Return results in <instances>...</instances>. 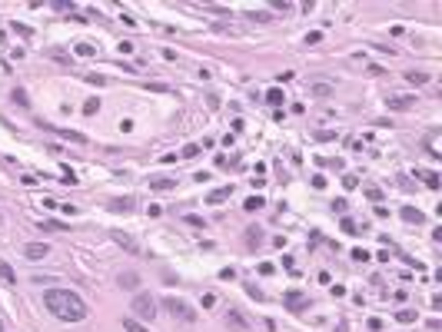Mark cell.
Listing matches in <instances>:
<instances>
[{
	"instance_id": "1",
	"label": "cell",
	"mask_w": 442,
	"mask_h": 332,
	"mask_svg": "<svg viewBox=\"0 0 442 332\" xmlns=\"http://www.w3.org/2000/svg\"><path fill=\"white\" fill-rule=\"evenodd\" d=\"M43 306L53 312L60 322H83L87 319V302L70 289H47L43 293Z\"/></svg>"
},
{
	"instance_id": "19",
	"label": "cell",
	"mask_w": 442,
	"mask_h": 332,
	"mask_svg": "<svg viewBox=\"0 0 442 332\" xmlns=\"http://www.w3.org/2000/svg\"><path fill=\"white\" fill-rule=\"evenodd\" d=\"M263 206H266L263 196H249L246 203H243V209H246V213H256V209H263Z\"/></svg>"
},
{
	"instance_id": "27",
	"label": "cell",
	"mask_w": 442,
	"mask_h": 332,
	"mask_svg": "<svg viewBox=\"0 0 442 332\" xmlns=\"http://www.w3.org/2000/svg\"><path fill=\"white\" fill-rule=\"evenodd\" d=\"M343 233H346V236H359V233H356V223L349 219V216L343 219Z\"/></svg>"
},
{
	"instance_id": "10",
	"label": "cell",
	"mask_w": 442,
	"mask_h": 332,
	"mask_svg": "<svg viewBox=\"0 0 442 332\" xmlns=\"http://www.w3.org/2000/svg\"><path fill=\"white\" fill-rule=\"evenodd\" d=\"M113 243H120L123 249H127V253H140V246L133 243V239H130L127 233H113Z\"/></svg>"
},
{
	"instance_id": "11",
	"label": "cell",
	"mask_w": 442,
	"mask_h": 332,
	"mask_svg": "<svg viewBox=\"0 0 442 332\" xmlns=\"http://www.w3.org/2000/svg\"><path fill=\"white\" fill-rule=\"evenodd\" d=\"M133 209V199L123 196V199H110V213H130Z\"/></svg>"
},
{
	"instance_id": "20",
	"label": "cell",
	"mask_w": 442,
	"mask_h": 332,
	"mask_svg": "<svg viewBox=\"0 0 442 332\" xmlns=\"http://www.w3.org/2000/svg\"><path fill=\"white\" fill-rule=\"evenodd\" d=\"M283 100H286V96H283L280 87H273L269 93H266V103H269V106H283Z\"/></svg>"
},
{
	"instance_id": "31",
	"label": "cell",
	"mask_w": 442,
	"mask_h": 332,
	"mask_svg": "<svg viewBox=\"0 0 442 332\" xmlns=\"http://www.w3.org/2000/svg\"><path fill=\"white\" fill-rule=\"evenodd\" d=\"M77 53H80V57H93V53H97V50L90 47V43H77Z\"/></svg>"
},
{
	"instance_id": "4",
	"label": "cell",
	"mask_w": 442,
	"mask_h": 332,
	"mask_svg": "<svg viewBox=\"0 0 442 332\" xmlns=\"http://www.w3.org/2000/svg\"><path fill=\"white\" fill-rule=\"evenodd\" d=\"M283 306L290 309V312H303V309L309 306V296H303L299 289H290V293L283 296Z\"/></svg>"
},
{
	"instance_id": "8",
	"label": "cell",
	"mask_w": 442,
	"mask_h": 332,
	"mask_svg": "<svg viewBox=\"0 0 442 332\" xmlns=\"http://www.w3.org/2000/svg\"><path fill=\"white\" fill-rule=\"evenodd\" d=\"M230 196H233V186H219V190H213V193L206 196V203H209V206H216V203H226Z\"/></svg>"
},
{
	"instance_id": "35",
	"label": "cell",
	"mask_w": 442,
	"mask_h": 332,
	"mask_svg": "<svg viewBox=\"0 0 442 332\" xmlns=\"http://www.w3.org/2000/svg\"><path fill=\"white\" fill-rule=\"evenodd\" d=\"M319 40H322V33H319V30H313L309 37H306V43H319Z\"/></svg>"
},
{
	"instance_id": "18",
	"label": "cell",
	"mask_w": 442,
	"mask_h": 332,
	"mask_svg": "<svg viewBox=\"0 0 442 332\" xmlns=\"http://www.w3.org/2000/svg\"><path fill=\"white\" fill-rule=\"evenodd\" d=\"M419 176H422V183H426L429 190H439V173H432V170H422Z\"/></svg>"
},
{
	"instance_id": "37",
	"label": "cell",
	"mask_w": 442,
	"mask_h": 332,
	"mask_svg": "<svg viewBox=\"0 0 442 332\" xmlns=\"http://www.w3.org/2000/svg\"><path fill=\"white\" fill-rule=\"evenodd\" d=\"M0 219H4V216H0Z\"/></svg>"
},
{
	"instance_id": "32",
	"label": "cell",
	"mask_w": 442,
	"mask_h": 332,
	"mask_svg": "<svg viewBox=\"0 0 442 332\" xmlns=\"http://www.w3.org/2000/svg\"><path fill=\"white\" fill-rule=\"evenodd\" d=\"M366 196H369L372 203H379V199H382V193H379V186H366Z\"/></svg>"
},
{
	"instance_id": "29",
	"label": "cell",
	"mask_w": 442,
	"mask_h": 332,
	"mask_svg": "<svg viewBox=\"0 0 442 332\" xmlns=\"http://www.w3.org/2000/svg\"><path fill=\"white\" fill-rule=\"evenodd\" d=\"M117 50H120V53H133L137 43H133V40H120V47H117Z\"/></svg>"
},
{
	"instance_id": "24",
	"label": "cell",
	"mask_w": 442,
	"mask_h": 332,
	"mask_svg": "<svg viewBox=\"0 0 442 332\" xmlns=\"http://www.w3.org/2000/svg\"><path fill=\"white\" fill-rule=\"evenodd\" d=\"M396 319H399V322H416V312H412V309H399Z\"/></svg>"
},
{
	"instance_id": "17",
	"label": "cell",
	"mask_w": 442,
	"mask_h": 332,
	"mask_svg": "<svg viewBox=\"0 0 442 332\" xmlns=\"http://www.w3.org/2000/svg\"><path fill=\"white\" fill-rule=\"evenodd\" d=\"M120 286H123V289H137L140 276H137V272H120Z\"/></svg>"
},
{
	"instance_id": "36",
	"label": "cell",
	"mask_w": 442,
	"mask_h": 332,
	"mask_svg": "<svg viewBox=\"0 0 442 332\" xmlns=\"http://www.w3.org/2000/svg\"><path fill=\"white\" fill-rule=\"evenodd\" d=\"M336 332H349V322H346V319H343V322L336 325Z\"/></svg>"
},
{
	"instance_id": "3",
	"label": "cell",
	"mask_w": 442,
	"mask_h": 332,
	"mask_svg": "<svg viewBox=\"0 0 442 332\" xmlns=\"http://www.w3.org/2000/svg\"><path fill=\"white\" fill-rule=\"evenodd\" d=\"M130 312H137L140 319H153V316H156V302H153V296L137 293V296H133V302H130Z\"/></svg>"
},
{
	"instance_id": "6",
	"label": "cell",
	"mask_w": 442,
	"mask_h": 332,
	"mask_svg": "<svg viewBox=\"0 0 442 332\" xmlns=\"http://www.w3.org/2000/svg\"><path fill=\"white\" fill-rule=\"evenodd\" d=\"M47 253H50L47 243H27L24 246V256H27V259H47Z\"/></svg>"
},
{
	"instance_id": "9",
	"label": "cell",
	"mask_w": 442,
	"mask_h": 332,
	"mask_svg": "<svg viewBox=\"0 0 442 332\" xmlns=\"http://www.w3.org/2000/svg\"><path fill=\"white\" fill-rule=\"evenodd\" d=\"M246 246L249 249H259V246H263V230H259V226H249L246 230Z\"/></svg>"
},
{
	"instance_id": "21",
	"label": "cell",
	"mask_w": 442,
	"mask_h": 332,
	"mask_svg": "<svg viewBox=\"0 0 442 332\" xmlns=\"http://www.w3.org/2000/svg\"><path fill=\"white\" fill-rule=\"evenodd\" d=\"M200 150H203V146H196V143H186L183 150H180V156H183V159H193V156H200Z\"/></svg>"
},
{
	"instance_id": "34",
	"label": "cell",
	"mask_w": 442,
	"mask_h": 332,
	"mask_svg": "<svg viewBox=\"0 0 442 332\" xmlns=\"http://www.w3.org/2000/svg\"><path fill=\"white\" fill-rule=\"evenodd\" d=\"M246 293H249V296H253V299H256V302H263V293H259V289H256V286H249V289H246Z\"/></svg>"
},
{
	"instance_id": "2",
	"label": "cell",
	"mask_w": 442,
	"mask_h": 332,
	"mask_svg": "<svg viewBox=\"0 0 442 332\" xmlns=\"http://www.w3.org/2000/svg\"><path fill=\"white\" fill-rule=\"evenodd\" d=\"M163 309H167L173 319H183V322H196V312L186 306L183 299H173V296H167V299H163Z\"/></svg>"
},
{
	"instance_id": "14",
	"label": "cell",
	"mask_w": 442,
	"mask_h": 332,
	"mask_svg": "<svg viewBox=\"0 0 442 332\" xmlns=\"http://www.w3.org/2000/svg\"><path fill=\"white\" fill-rule=\"evenodd\" d=\"M0 279H4V286H17V272L4 259H0Z\"/></svg>"
},
{
	"instance_id": "25",
	"label": "cell",
	"mask_w": 442,
	"mask_h": 332,
	"mask_svg": "<svg viewBox=\"0 0 442 332\" xmlns=\"http://www.w3.org/2000/svg\"><path fill=\"white\" fill-rule=\"evenodd\" d=\"M343 186H346V190H356V186H359V176H356V173H346L343 176Z\"/></svg>"
},
{
	"instance_id": "26",
	"label": "cell",
	"mask_w": 442,
	"mask_h": 332,
	"mask_svg": "<svg viewBox=\"0 0 442 332\" xmlns=\"http://www.w3.org/2000/svg\"><path fill=\"white\" fill-rule=\"evenodd\" d=\"M14 103H17V106H30V100H27V93H24L20 87L14 90Z\"/></svg>"
},
{
	"instance_id": "13",
	"label": "cell",
	"mask_w": 442,
	"mask_h": 332,
	"mask_svg": "<svg viewBox=\"0 0 442 332\" xmlns=\"http://www.w3.org/2000/svg\"><path fill=\"white\" fill-rule=\"evenodd\" d=\"M177 180H170V176H153L150 180V190H173Z\"/></svg>"
},
{
	"instance_id": "33",
	"label": "cell",
	"mask_w": 442,
	"mask_h": 332,
	"mask_svg": "<svg viewBox=\"0 0 442 332\" xmlns=\"http://www.w3.org/2000/svg\"><path fill=\"white\" fill-rule=\"evenodd\" d=\"M186 223H190V226H196V230H203V216H196V213L186 216Z\"/></svg>"
},
{
	"instance_id": "23",
	"label": "cell",
	"mask_w": 442,
	"mask_h": 332,
	"mask_svg": "<svg viewBox=\"0 0 442 332\" xmlns=\"http://www.w3.org/2000/svg\"><path fill=\"white\" fill-rule=\"evenodd\" d=\"M313 93L316 96H333V87L329 83H313Z\"/></svg>"
},
{
	"instance_id": "30",
	"label": "cell",
	"mask_w": 442,
	"mask_h": 332,
	"mask_svg": "<svg viewBox=\"0 0 442 332\" xmlns=\"http://www.w3.org/2000/svg\"><path fill=\"white\" fill-rule=\"evenodd\" d=\"M333 213H346V209H349V203H346V199H333Z\"/></svg>"
},
{
	"instance_id": "12",
	"label": "cell",
	"mask_w": 442,
	"mask_h": 332,
	"mask_svg": "<svg viewBox=\"0 0 442 332\" xmlns=\"http://www.w3.org/2000/svg\"><path fill=\"white\" fill-rule=\"evenodd\" d=\"M399 216H402L406 223H416V226H419L422 219H426V216L419 213V209H412V206H402V209H399Z\"/></svg>"
},
{
	"instance_id": "5",
	"label": "cell",
	"mask_w": 442,
	"mask_h": 332,
	"mask_svg": "<svg viewBox=\"0 0 442 332\" xmlns=\"http://www.w3.org/2000/svg\"><path fill=\"white\" fill-rule=\"evenodd\" d=\"M47 133H60L64 140H70V143H87V136L83 133H77V130H60V127H53V123H40Z\"/></svg>"
},
{
	"instance_id": "15",
	"label": "cell",
	"mask_w": 442,
	"mask_h": 332,
	"mask_svg": "<svg viewBox=\"0 0 442 332\" xmlns=\"http://www.w3.org/2000/svg\"><path fill=\"white\" fill-rule=\"evenodd\" d=\"M226 322L233 325V329H236V332H246V329H249V322H246V319H243V316H240V312H236V309H233V312H230V319H226Z\"/></svg>"
},
{
	"instance_id": "7",
	"label": "cell",
	"mask_w": 442,
	"mask_h": 332,
	"mask_svg": "<svg viewBox=\"0 0 442 332\" xmlns=\"http://www.w3.org/2000/svg\"><path fill=\"white\" fill-rule=\"evenodd\" d=\"M386 106H389V110H412V106H416V96H389V100H386Z\"/></svg>"
},
{
	"instance_id": "16",
	"label": "cell",
	"mask_w": 442,
	"mask_h": 332,
	"mask_svg": "<svg viewBox=\"0 0 442 332\" xmlns=\"http://www.w3.org/2000/svg\"><path fill=\"white\" fill-rule=\"evenodd\" d=\"M406 80H409L412 87H422V83H429V73H422V70H409V73H406Z\"/></svg>"
},
{
	"instance_id": "22",
	"label": "cell",
	"mask_w": 442,
	"mask_h": 332,
	"mask_svg": "<svg viewBox=\"0 0 442 332\" xmlns=\"http://www.w3.org/2000/svg\"><path fill=\"white\" fill-rule=\"evenodd\" d=\"M123 329H127V332H150V329H143L137 319H123Z\"/></svg>"
},
{
	"instance_id": "28",
	"label": "cell",
	"mask_w": 442,
	"mask_h": 332,
	"mask_svg": "<svg viewBox=\"0 0 442 332\" xmlns=\"http://www.w3.org/2000/svg\"><path fill=\"white\" fill-rule=\"evenodd\" d=\"M97 110H100V100H87V103H83V113H87V117H93Z\"/></svg>"
}]
</instances>
